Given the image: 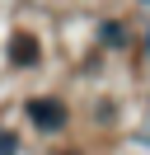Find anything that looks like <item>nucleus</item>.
Here are the masks:
<instances>
[{"instance_id": "obj_1", "label": "nucleus", "mask_w": 150, "mask_h": 155, "mask_svg": "<svg viewBox=\"0 0 150 155\" xmlns=\"http://www.w3.org/2000/svg\"><path fill=\"white\" fill-rule=\"evenodd\" d=\"M28 117H33L42 132H56V127L66 122V108L56 104V99H33V104H28Z\"/></svg>"}, {"instance_id": "obj_2", "label": "nucleus", "mask_w": 150, "mask_h": 155, "mask_svg": "<svg viewBox=\"0 0 150 155\" xmlns=\"http://www.w3.org/2000/svg\"><path fill=\"white\" fill-rule=\"evenodd\" d=\"M9 52H14V61H19V66H33V61H38V42L28 38V33H14Z\"/></svg>"}, {"instance_id": "obj_3", "label": "nucleus", "mask_w": 150, "mask_h": 155, "mask_svg": "<svg viewBox=\"0 0 150 155\" xmlns=\"http://www.w3.org/2000/svg\"><path fill=\"white\" fill-rule=\"evenodd\" d=\"M0 155H14V136L9 132H0Z\"/></svg>"}, {"instance_id": "obj_4", "label": "nucleus", "mask_w": 150, "mask_h": 155, "mask_svg": "<svg viewBox=\"0 0 150 155\" xmlns=\"http://www.w3.org/2000/svg\"><path fill=\"white\" fill-rule=\"evenodd\" d=\"M145 42H150V38H145Z\"/></svg>"}]
</instances>
